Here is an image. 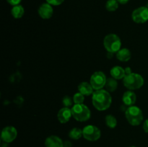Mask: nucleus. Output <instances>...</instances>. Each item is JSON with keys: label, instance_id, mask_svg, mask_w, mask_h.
<instances>
[{"label": "nucleus", "instance_id": "24", "mask_svg": "<svg viewBox=\"0 0 148 147\" xmlns=\"http://www.w3.org/2000/svg\"><path fill=\"white\" fill-rule=\"evenodd\" d=\"M46 1H47V3L50 4L51 5L57 6L62 4L64 1V0H46Z\"/></svg>", "mask_w": 148, "mask_h": 147}, {"label": "nucleus", "instance_id": "15", "mask_svg": "<svg viewBox=\"0 0 148 147\" xmlns=\"http://www.w3.org/2000/svg\"><path fill=\"white\" fill-rule=\"evenodd\" d=\"M111 76L115 79H124L125 76V69H123L121 66H114L110 71Z\"/></svg>", "mask_w": 148, "mask_h": 147}, {"label": "nucleus", "instance_id": "5", "mask_svg": "<svg viewBox=\"0 0 148 147\" xmlns=\"http://www.w3.org/2000/svg\"><path fill=\"white\" fill-rule=\"evenodd\" d=\"M103 46L108 53H117L121 49V41L116 34H108L104 38Z\"/></svg>", "mask_w": 148, "mask_h": 147}, {"label": "nucleus", "instance_id": "16", "mask_svg": "<svg viewBox=\"0 0 148 147\" xmlns=\"http://www.w3.org/2000/svg\"><path fill=\"white\" fill-rule=\"evenodd\" d=\"M116 58L121 61L127 62L131 59V52L127 48H121L116 53Z\"/></svg>", "mask_w": 148, "mask_h": 147}, {"label": "nucleus", "instance_id": "4", "mask_svg": "<svg viewBox=\"0 0 148 147\" xmlns=\"http://www.w3.org/2000/svg\"><path fill=\"white\" fill-rule=\"evenodd\" d=\"M71 110L72 117L79 122H85L90 118V110L83 104H75Z\"/></svg>", "mask_w": 148, "mask_h": 147}, {"label": "nucleus", "instance_id": "25", "mask_svg": "<svg viewBox=\"0 0 148 147\" xmlns=\"http://www.w3.org/2000/svg\"><path fill=\"white\" fill-rule=\"evenodd\" d=\"M7 2H8L9 4H11V5L15 6V5H18L22 0H7Z\"/></svg>", "mask_w": 148, "mask_h": 147}, {"label": "nucleus", "instance_id": "27", "mask_svg": "<svg viewBox=\"0 0 148 147\" xmlns=\"http://www.w3.org/2000/svg\"><path fill=\"white\" fill-rule=\"evenodd\" d=\"M72 142L69 141H65L64 142V147H72Z\"/></svg>", "mask_w": 148, "mask_h": 147}, {"label": "nucleus", "instance_id": "26", "mask_svg": "<svg viewBox=\"0 0 148 147\" xmlns=\"http://www.w3.org/2000/svg\"><path fill=\"white\" fill-rule=\"evenodd\" d=\"M143 129H144V131L146 133H148V119L146 120L144 122V123H143Z\"/></svg>", "mask_w": 148, "mask_h": 147}, {"label": "nucleus", "instance_id": "18", "mask_svg": "<svg viewBox=\"0 0 148 147\" xmlns=\"http://www.w3.org/2000/svg\"><path fill=\"white\" fill-rule=\"evenodd\" d=\"M106 89L108 92H113L117 89L118 86V83L116 82V79L114 78H109L107 79L106 83Z\"/></svg>", "mask_w": 148, "mask_h": 147}, {"label": "nucleus", "instance_id": "19", "mask_svg": "<svg viewBox=\"0 0 148 147\" xmlns=\"http://www.w3.org/2000/svg\"><path fill=\"white\" fill-rule=\"evenodd\" d=\"M82 130L79 129L78 128H74L69 131V138L74 140H78L82 137Z\"/></svg>", "mask_w": 148, "mask_h": 147}, {"label": "nucleus", "instance_id": "20", "mask_svg": "<svg viewBox=\"0 0 148 147\" xmlns=\"http://www.w3.org/2000/svg\"><path fill=\"white\" fill-rule=\"evenodd\" d=\"M106 124L107 126L110 128H114L117 125V120L114 115H108L106 116L105 118Z\"/></svg>", "mask_w": 148, "mask_h": 147}, {"label": "nucleus", "instance_id": "3", "mask_svg": "<svg viewBox=\"0 0 148 147\" xmlns=\"http://www.w3.org/2000/svg\"><path fill=\"white\" fill-rule=\"evenodd\" d=\"M125 117L127 121L134 126L139 125L143 120V111L140 108L134 105L127 108L125 111Z\"/></svg>", "mask_w": 148, "mask_h": 147}, {"label": "nucleus", "instance_id": "13", "mask_svg": "<svg viewBox=\"0 0 148 147\" xmlns=\"http://www.w3.org/2000/svg\"><path fill=\"white\" fill-rule=\"evenodd\" d=\"M136 100H137V97L135 93L132 91H127L123 95L122 102L126 106H132L136 102Z\"/></svg>", "mask_w": 148, "mask_h": 147}, {"label": "nucleus", "instance_id": "10", "mask_svg": "<svg viewBox=\"0 0 148 147\" xmlns=\"http://www.w3.org/2000/svg\"><path fill=\"white\" fill-rule=\"evenodd\" d=\"M38 12L39 16L41 18L45 19V20L51 18L53 13V8H52L51 5L49 3H44V4H41L39 7Z\"/></svg>", "mask_w": 148, "mask_h": 147}, {"label": "nucleus", "instance_id": "12", "mask_svg": "<svg viewBox=\"0 0 148 147\" xmlns=\"http://www.w3.org/2000/svg\"><path fill=\"white\" fill-rule=\"evenodd\" d=\"M46 147H64V142L56 135L49 136L45 141Z\"/></svg>", "mask_w": 148, "mask_h": 147}, {"label": "nucleus", "instance_id": "2", "mask_svg": "<svg viewBox=\"0 0 148 147\" xmlns=\"http://www.w3.org/2000/svg\"><path fill=\"white\" fill-rule=\"evenodd\" d=\"M124 86L130 90L140 89L144 84V79L140 74L137 73H132L126 74L123 79Z\"/></svg>", "mask_w": 148, "mask_h": 147}, {"label": "nucleus", "instance_id": "22", "mask_svg": "<svg viewBox=\"0 0 148 147\" xmlns=\"http://www.w3.org/2000/svg\"><path fill=\"white\" fill-rule=\"evenodd\" d=\"M85 100V97L80 92H78L74 95L73 96V102L75 104H83Z\"/></svg>", "mask_w": 148, "mask_h": 147}, {"label": "nucleus", "instance_id": "9", "mask_svg": "<svg viewBox=\"0 0 148 147\" xmlns=\"http://www.w3.org/2000/svg\"><path fill=\"white\" fill-rule=\"evenodd\" d=\"M17 131L14 127L7 126L3 128L1 131V138L4 142L11 143L17 138Z\"/></svg>", "mask_w": 148, "mask_h": 147}, {"label": "nucleus", "instance_id": "21", "mask_svg": "<svg viewBox=\"0 0 148 147\" xmlns=\"http://www.w3.org/2000/svg\"><path fill=\"white\" fill-rule=\"evenodd\" d=\"M119 2L117 0H108L106 4V8L109 12H114L118 9Z\"/></svg>", "mask_w": 148, "mask_h": 147}, {"label": "nucleus", "instance_id": "23", "mask_svg": "<svg viewBox=\"0 0 148 147\" xmlns=\"http://www.w3.org/2000/svg\"><path fill=\"white\" fill-rule=\"evenodd\" d=\"M72 102H73V99H72L69 96L64 97V98L62 99V103L64 105V107H66V108L71 106L72 105Z\"/></svg>", "mask_w": 148, "mask_h": 147}, {"label": "nucleus", "instance_id": "29", "mask_svg": "<svg viewBox=\"0 0 148 147\" xmlns=\"http://www.w3.org/2000/svg\"><path fill=\"white\" fill-rule=\"evenodd\" d=\"M146 7H147V8H148V2H147V5H146Z\"/></svg>", "mask_w": 148, "mask_h": 147}, {"label": "nucleus", "instance_id": "28", "mask_svg": "<svg viewBox=\"0 0 148 147\" xmlns=\"http://www.w3.org/2000/svg\"><path fill=\"white\" fill-rule=\"evenodd\" d=\"M117 1H118V2L120 3V4H127V3L130 0H117Z\"/></svg>", "mask_w": 148, "mask_h": 147}, {"label": "nucleus", "instance_id": "7", "mask_svg": "<svg viewBox=\"0 0 148 147\" xmlns=\"http://www.w3.org/2000/svg\"><path fill=\"white\" fill-rule=\"evenodd\" d=\"M106 80V76L104 74L103 72L96 71L92 74V75L91 76L90 83L93 89L99 90V89H102L103 87L105 86Z\"/></svg>", "mask_w": 148, "mask_h": 147}, {"label": "nucleus", "instance_id": "30", "mask_svg": "<svg viewBox=\"0 0 148 147\" xmlns=\"http://www.w3.org/2000/svg\"><path fill=\"white\" fill-rule=\"evenodd\" d=\"M130 147H136V146H130Z\"/></svg>", "mask_w": 148, "mask_h": 147}, {"label": "nucleus", "instance_id": "14", "mask_svg": "<svg viewBox=\"0 0 148 147\" xmlns=\"http://www.w3.org/2000/svg\"><path fill=\"white\" fill-rule=\"evenodd\" d=\"M92 89H93V88L91 86L90 83H88L86 82H81L78 86L79 92L82 94L84 96H90V95H92Z\"/></svg>", "mask_w": 148, "mask_h": 147}, {"label": "nucleus", "instance_id": "8", "mask_svg": "<svg viewBox=\"0 0 148 147\" xmlns=\"http://www.w3.org/2000/svg\"><path fill=\"white\" fill-rule=\"evenodd\" d=\"M133 21L138 24H142L148 21V8L147 7H140L133 11L132 14Z\"/></svg>", "mask_w": 148, "mask_h": 147}, {"label": "nucleus", "instance_id": "11", "mask_svg": "<svg viewBox=\"0 0 148 147\" xmlns=\"http://www.w3.org/2000/svg\"><path fill=\"white\" fill-rule=\"evenodd\" d=\"M72 116V110L69 108H62L59 111L57 114V118L61 123H66L70 120L71 117Z\"/></svg>", "mask_w": 148, "mask_h": 147}, {"label": "nucleus", "instance_id": "6", "mask_svg": "<svg viewBox=\"0 0 148 147\" xmlns=\"http://www.w3.org/2000/svg\"><path fill=\"white\" fill-rule=\"evenodd\" d=\"M82 135L88 141H95L101 138V133L98 127L88 125L82 129Z\"/></svg>", "mask_w": 148, "mask_h": 147}, {"label": "nucleus", "instance_id": "1", "mask_svg": "<svg viewBox=\"0 0 148 147\" xmlns=\"http://www.w3.org/2000/svg\"><path fill=\"white\" fill-rule=\"evenodd\" d=\"M92 101L95 109L99 111H103L110 108L112 98L108 91L99 89L92 93Z\"/></svg>", "mask_w": 148, "mask_h": 147}, {"label": "nucleus", "instance_id": "17", "mask_svg": "<svg viewBox=\"0 0 148 147\" xmlns=\"http://www.w3.org/2000/svg\"><path fill=\"white\" fill-rule=\"evenodd\" d=\"M25 13V10L22 5H15L13 6L12 9L11 10V14L13 17L15 19L21 18Z\"/></svg>", "mask_w": 148, "mask_h": 147}]
</instances>
